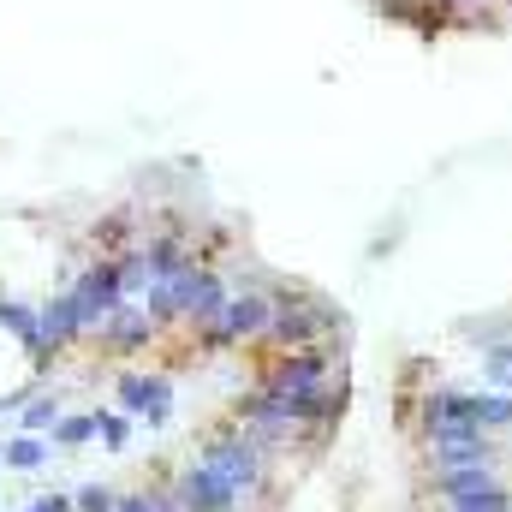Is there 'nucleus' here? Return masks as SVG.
<instances>
[{"mask_svg":"<svg viewBox=\"0 0 512 512\" xmlns=\"http://www.w3.org/2000/svg\"><path fill=\"white\" fill-rule=\"evenodd\" d=\"M36 316H42V346H48V358H60L66 346H78L84 340V322H78V304H72V292L60 286L48 304H36Z\"/></svg>","mask_w":512,"mask_h":512,"instance_id":"nucleus-9","label":"nucleus"},{"mask_svg":"<svg viewBox=\"0 0 512 512\" xmlns=\"http://www.w3.org/2000/svg\"><path fill=\"white\" fill-rule=\"evenodd\" d=\"M471 411H477V429H489V435H507L512 429V393H501V387L471 393Z\"/></svg>","mask_w":512,"mask_h":512,"instance_id":"nucleus-13","label":"nucleus"},{"mask_svg":"<svg viewBox=\"0 0 512 512\" xmlns=\"http://www.w3.org/2000/svg\"><path fill=\"white\" fill-rule=\"evenodd\" d=\"M0 328L30 352V370H36V376L54 364L48 346H42V316H36V304H24V298H0Z\"/></svg>","mask_w":512,"mask_h":512,"instance_id":"nucleus-10","label":"nucleus"},{"mask_svg":"<svg viewBox=\"0 0 512 512\" xmlns=\"http://www.w3.org/2000/svg\"><path fill=\"white\" fill-rule=\"evenodd\" d=\"M167 417H173V376H161V370H155V376H149V399H143V423H149V429H161Z\"/></svg>","mask_w":512,"mask_h":512,"instance_id":"nucleus-21","label":"nucleus"},{"mask_svg":"<svg viewBox=\"0 0 512 512\" xmlns=\"http://www.w3.org/2000/svg\"><path fill=\"white\" fill-rule=\"evenodd\" d=\"M0 453H6V441H0Z\"/></svg>","mask_w":512,"mask_h":512,"instance_id":"nucleus-27","label":"nucleus"},{"mask_svg":"<svg viewBox=\"0 0 512 512\" xmlns=\"http://www.w3.org/2000/svg\"><path fill=\"white\" fill-rule=\"evenodd\" d=\"M114 399H120V411H126V417H137V423H143L149 376H143V370H120V376H114Z\"/></svg>","mask_w":512,"mask_h":512,"instance_id":"nucleus-20","label":"nucleus"},{"mask_svg":"<svg viewBox=\"0 0 512 512\" xmlns=\"http://www.w3.org/2000/svg\"><path fill=\"white\" fill-rule=\"evenodd\" d=\"M512 501V489L495 477V483H483V489H471V495H459V501H447V512H501Z\"/></svg>","mask_w":512,"mask_h":512,"instance_id":"nucleus-19","label":"nucleus"},{"mask_svg":"<svg viewBox=\"0 0 512 512\" xmlns=\"http://www.w3.org/2000/svg\"><path fill=\"white\" fill-rule=\"evenodd\" d=\"M411 405H417V435H423V441H435V435H459V429H477L471 393H459V387H423Z\"/></svg>","mask_w":512,"mask_h":512,"instance_id":"nucleus-5","label":"nucleus"},{"mask_svg":"<svg viewBox=\"0 0 512 512\" xmlns=\"http://www.w3.org/2000/svg\"><path fill=\"white\" fill-rule=\"evenodd\" d=\"M114 489H102V483H84L78 495H72V512H114Z\"/></svg>","mask_w":512,"mask_h":512,"instance_id":"nucleus-23","label":"nucleus"},{"mask_svg":"<svg viewBox=\"0 0 512 512\" xmlns=\"http://www.w3.org/2000/svg\"><path fill=\"white\" fill-rule=\"evenodd\" d=\"M155 334H161V328H155V316H149L137 298H126V304L102 322V334H96V340H102V352L131 358V352H149V346H155Z\"/></svg>","mask_w":512,"mask_h":512,"instance_id":"nucleus-8","label":"nucleus"},{"mask_svg":"<svg viewBox=\"0 0 512 512\" xmlns=\"http://www.w3.org/2000/svg\"><path fill=\"white\" fill-rule=\"evenodd\" d=\"M340 370H346V364L334 358V346H298V352L268 358L256 382L274 387V393H286V399H304V393H322V387L334 382Z\"/></svg>","mask_w":512,"mask_h":512,"instance_id":"nucleus-3","label":"nucleus"},{"mask_svg":"<svg viewBox=\"0 0 512 512\" xmlns=\"http://www.w3.org/2000/svg\"><path fill=\"white\" fill-rule=\"evenodd\" d=\"M131 423H137V417H126V411H96V441H102L108 453H126L131 447Z\"/></svg>","mask_w":512,"mask_h":512,"instance_id":"nucleus-22","label":"nucleus"},{"mask_svg":"<svg viewBox=\"0 0 512 512\" xmlns=\"http://www.w3.org/2000/svg\"><path fill=\"white\" fill-rule=\"evenodd\" d=\"M423 459H429V477H435V471H465V465H501V447H495L489 429H459V435L423 441Z\"/></svg>","mask_w":512,"mask_h":512,"instance_id":"nucleus-6","label":"nucleus"},{"mask_svg":"<svg viewBox=\"0 0 512 512\" xmlns=\"http://www.w3.org/2000/svg\"><path fill=\"white\" fill-rule=\"evenodd\" d=\"M173 489H179V507L185 512H239L245 507V495H239L215 465H203V459H191Z\"/></svg>","mask_w":512,"mask_h":512,"instance_id":"nucleus-7","label":"nucleus"},{"mask_svg":"<svg viewBox=\"0 0 512 512\" xmlns=\"http://www.w3.org/2000/svg\"><path fill=\"white\" fill-rule=\"evenodd\" d=\"M114 512H155V495H149V489H137V495H120V501H114Z\"/></svg>","mask_w":512,"mask_h":512,"instance_id":"nucleus-25","label":"nucleus"},{"mask_svg":"<svg viewBox=\"0 0 512 512\" xmlns=\"http://www.w3.org/2000/svg\"><path fill=\"white\" fill-rule=\"evenodd\" d=\"M334 334H346V310H334L310 286H274V322H268V346L274 352L334 346Z\"/></svg>","mask_w":512,"mask_h":512,"instance_id":"nucleus-1","label":"nucleus"},{"mask_svg":"<svg viewBox=\"0 0 512 512\" xmlns=\"http://www.w3.org/2000/svg\"><path fill=\"white\" fill-rule=\"evenodd\" d=\"M477 370H483V387H501L512 393V340H495L477 352Z\"/></svg>","mask_w":512,"mask_h":512,"instance_id":"nucleus-15","label":"nucleus"},{"mask_svg":"<svg viewBox=\"0 0 512 512\" xmlns=\"http://www.w3.org/2000/svg\"><path fill=\"white\" fill-rule=\"evenodd\" d=\"M495 477H501V465H465V471H435L429 489H435V501L447 507V501H459V495H471V489H483V483H495Z\"/></svg>","mask_w":512,"mask_h":512,"instance_id":"nucleus-12","label":"nucleus"},{"mask_svg":"<svg viewBox=\"0 0 512 512\" xmlns=\"http://www.w3.org/2000/svg\"><path fill=\"white\" fill-rule=\"evenodd\" d=\"M268 322H274V292H256V286H233V298H227V310H221V340H227V352H239V346H251V340H268Z\"/></svg>","mask_w":512,"mask_h":512,"instance_id":"nucleus-4","label":"nucleus"},{"mask_svg":"<svg viewBox=\"0 0 512 512\" xmlns=\"http://www.w3.org/2000/svg\"><path fill=\"white\" fill-rule=\"evenodd\" d=\"M197 459H203V465H215V471L245 495V501L268 495V465H274V459L256 447L251 435H245V423H221V429H209V435H203V447H197Z\"/></svg>","mask_w":512,"mask_h":512,"instance_id":"nucleus-2","label":"nucleus"},{"mask_svg":"<svg viewBox=\"0 0 512 512\" xmlns=\"http://www.w3.org/2000/svg\"><path fill=\"white\" fill-rule=\"evenodd\" d=\"M90 245H96V256H120V251H131V245H143V239H137V215H131V209L102 215V221L90 227Z\"/></svg>","mask_w":512,"mask_h":512,"instance_id":"nucleus-11","label":"nucleus"},{"mask_svg":"<svg viewBox=\"0 0 512 512\" xmlns=\"http://www.w3.org/2000/svg\"><path fill=\"white\" fill-rule=\"evenodd\" d=\"M48 441H54V447H66V453H72V447H90V441H96V411H66V417L54 423V435H48Z\"/></svg>","mask_w":512,"mask_h":512,"instance_id":"nucleus-17","label":"nucleus"},{"mask_svg":"<svg viewBox=\"0 0 512 512\" xmlns=\"http://www.w3.org/2000/svg\"><path fill=\"white\" fill-rule=\"evenodd\" d=\"M501 512H512V501H507V507H501Z\"/></svg>","mask_w":512,"mask_h":512,"instance_id":"nucleus-26","label":"nucleus"},{"mask_svg":"<svg viewBox=\"0 0 512 512\" xmlns=\"http://www.w3.org/2000/svg\"><path fill=\"white\" fill-rule=\"evenodd\" d=\"M66 417V405H60V393H36L30 405H24V435H54V423Z\"/></svg>","mask_w":512,"mask_h":512,"instance_id":"nucleus-16","label":"nucleus"},{"mask_svg":"<svg viewBox=\"0 0 512 512\" xmlns=\"http://www.w3.org/2000/svg\"><path fill=\"white\" fill-rule=\"evenodd\" d=\"M512 0H447L453 12V30H477V24H495V12H507Z\"/></svg>","mask_w":512,"mask_h":512,"instance_id":"nucleus-18","label":"nucleus"},{"mask_svg":"<svg viewBox=\"0 0 512 512\" xmlns=\"http://www.w3.org/2000/svg\"><path fill=\"white\" fill-rule=\"evenodd\" d=\"M48 453H54V441H48V435H24V429H18V435L6 441V453H0V459H6L12 471H42V465H48Z\"/></svg>","mask_w":512,"mask_h":512,"instance_id":"nucleus-14","label":"nucleus"},{"mask_svg":"<svg viewBox=\"0 0 512 512\" xmlns=\"http://www.w3.org/2000/svg\"><path fill=\"white\" fill-rule=\"evenodd\" d=\"M24 512H72V495H60V489H54V495H36Z\"/></svg>","mask_w":512,"mask_h":512,"instance_id":"nucleus-24","label":"nucleus"}]
</instances>
